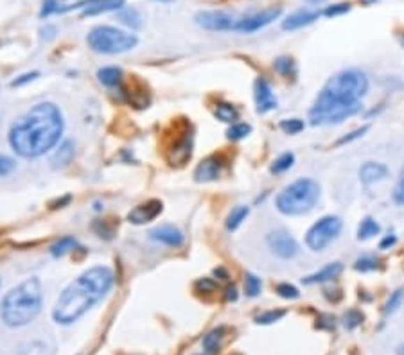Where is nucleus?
<instances>
[{"instance_id": "nucleus-48", "label": "nucleus", "mask_w": 404, "mask_h": 355, "mask_svg": "<svg viewBox=\"0 0 404 355\" xmlns=\"http://www.w3.org/2000/svg\"><path fill=\"white\" fill-rule=\"evenodd\" d=\"M308 2H311V4H322L325 0H308Z\"/></svg>"}, {"instance_id": "nucleus-21", "label": "nucleus", "mask_w": 404, "mask_h": 355, "mask_svg": "<svg viewBox=\"0 0 404 355\" xmlns=\"http://www.w3.org/2000/svg\"><path fill=\"white\" fill-rule=\"evenodd\" d=\"M223 334H225V328L223 326H219V328H214V331H211L209 334L203 338L202 345L203 348H205L207 354H218L219 348H221V341H223Z\"/></svg>"}, {"instance_id": "nucleus-38", "label": "nucleus", "mask_w": 404, "mask_h": 355, "mask_svg": "<svg viewBox=\"0 0 404 355\" xmlns=\"http://www.w3.org/2000/svg\"><path fill=\"white\" fill-rule=\"evenodd\" d=\"M61 11V4H59V0H43V8L40 11V17L45 18L52 13H59Z\"/></svg>"}, {"instance_id": "nucleus-16", "label": "nucleus", "mask_w": 404, "mask_h": 355, "mask_svg": "<svg viewBox=\"0 0 404 355\" xmlns=\"http://www.w3.org/2000/svg\"><path fill=\"white\" fill-rule=\"evenodd\" d=\"M221 169H223V158L218 155L209 156V158L202 160V163L196 167L194 178L198 181H212L216 180V178H219Z\"/></svg>"}, {"instance_id": "nucleus-27", "label": "nucleus", "mask_w": 404, "mask_h": 355, "mask_svg": "<svg viewBox=\"0 0 404 355\" xmlns=\"http://www.w3.org/2000/svg\"><path fill=\"white\" fill-rule=\"evenodd\" d=\"M248 213H250L248 206H236V209L232 210L230 216H228V219H227L228 230H237V228L241 226V222L248 218Z\"/></svg>"}, {"instance_id": "nucleus-25", "label": "nucleus", "mask_w": 404, "mask_h": 355, "mask_svg": "<svg viewBox=\"0 0 404 355\" xmlns=\"http://www.w3.org/2000/svg\"><path fill=\"white\" fill-rule=\"evenodd\" d=\"M274 67L278 74L283 75V77H287V80H290V77H295V74H297L295 61H293L290 56H280V58L275 59Z\"/></svg>"}, {"instance_id": "nucleus-45", "label": "nucleus", "mask_w": 404, "mask_h": 355, "mask_svg": "<svg viewBox=\"0 0 404 355\" xmlns=\"http://www.w3.org/2000/svg\"><path fill=\"white\" fill-rule=\"evenodd\" d=\"M225 298H227V301H236L237 300V289L234 287V285L227 287V291H225Z\"/></svg>"}, {"instance_id": "nucleus-14", "label": "nucleus", "mask_w": 404, "mask_h": 355, "mask_svg": "<svg viewBox=\"0 0 404 355\" xmlns=\"http://www.w3.org/2000/svg\"><path fill=\"white\" fill-rule=\"evenodd\" d=\"M190 155H193V137L186 131L184 137H180L177 142L171 144L167 158L173 165H184L190 158Z\"/></svg>"}, {"instance_id": "nucleus-36", "label": "nucleus", "mask_w": 404, "mask_h": 355, "mask_svg": "<svg viewBox=\"0 0 404 355\" xmlns=\"http://www.w3.org/2000/svg\"><path fill=\"white\" fill-rule=\"evenodd\" d=\"M280 130L287 135H297L304 130V122L300 119H287L280 122Z\"/></svg>"}, {"instance_id": "nucleus-2", "label": "nucleus", "mask_w": 404, "mask_h": 355, "mask_svg": "<svg viewBox=\"0 0 404 355\" xmlns=\"http://www.w3.org/2000/svg\"><path fill=\"white\" fill-rule=\"evenodd\" d=\"M63 126L58 106L40 103L15 122L9 131V144L22 158H38L59 142Z\"/></svg>"}, {"instance_id": "nucleus-6", "label": "nucleus", "mask_w": 404, "mask_h": 355, "mask_svg": "<svg viewBox=\"0 0 404 355\" xmlns=\"http://www.w3.org/2000/svg\"><path fill=\"white\" fill-rule=\"evenodd\" d=\"M87 42H89L90 49L99 52V54H122V52L135 49L139 40L135 34L121 31L117 27L99 25V27L90 31Z\"/></svg>"}, {"instance_id": "nucleus-42", "label": "nucleus", "mask_w": 404, "mask_h": 355, "mask_svg": "<svg viewBox=\"0 0 404 355\" xmlns=\"http://www.w3.org/2000/svg\"><path fill=\"white\" fill-rule=\"evenodd\" d=\"M196 289L202 293H212L216 289V282L211 280V278H202V280L196 282Z\"/></svg>"}, {"instance_id": "nucleus-12", "label": "nucleus", "mask_w": 404, "mask_h": 355, "mask_svg": "<svg viewBox=\"0 0 404 355\" xmlns=\"http://www.w3.org/2000/svg\"><path fill=\"white\" fill-rule=\"evenodd\" d=\"M149 237L156 243L169 248H180L184 244V234L173 225H160L149 232Z\"/></svg>"}, {"instance_id": "nucleus-44", "label": "nucleus", "mask_w": 404, "mask_h": 355, "mask_svg": "<svg viewBox=\"0 0 404 355\" xmlns=\"http://www.w3.org/2000/svg\"><path fill=\"white\" fill-rule=\"evenodd\" d=\"M368 131V126H363V128H359V130H356L354 133H350L349 137H345V138H341L340 142L338 144H347V142H350V140H354V138H359V137H363V135Z\"/></svg>"}, {"instance_id": "nucleus-10", "label": "nucleus", "mask_w": 404, "mask_h": 355, "mask_svg": "<svg viewBox=\"0 0 404 355\" xmlns=\"http://www.w3.org/2000/svg\"><path fill=\"white\" fill-rule=\"evenodd\" d=\"M268 246L275 255L284 260H290L299 253V244L286 230H275L268 235Z\"/></svg>"}, {"instance_id": "nucleus-39", "label": "nucleus", "mask_w": 404, "mask_h": 355, "mask_svg": "<svg viewBox=\"0 0 404 355\" xmlns=\"http://www.w3.org/2000/svg\"><path fill=\"white\" fill-rule=\"evenodd\" d=\"M350 11V4H334L329 6L324 11L325 17H338V15H343V13Z\"/></svg>"}, {"instance_id": "nucleus-47", "label": "nucleus", "mask_w": 404, "mask_h": 355, "mask_svg": "<svg viewBox=\"0 0 404 355\" xmlns=\"http://www.w3.org/2000/svg\"><path fill=\"white\" fill-rule=\"evenodd\" d=\"M397 355H404V345H401V347L397 348Z\"/></svg>"}, {"instance_id": "nucleus-33", "label": "nucleus", "mask_w": 404, "mask_h": 355, "mask_svg": "<svg viewBox=\"0 0 404 355\" xmlns=\"http://www.w3.org/2000/svg\"><path fill=\"white\" fill-rule=\"evenodd\" d=\"M363 323V314L359 310H347V314L343 316V325L349 328V331H354L356 326H359Z\"/></svg>"}, {"instance_id": "nucleus-32", "label": "nucleus", "mask_w": 404, "mask_h": 355, "mask_svg": "<svg viewBox=\"0 0 404 355\" xmlns=\"http://www.w3.org/2000/svg\"><path fill=\"white\" fill-rule=\"evenodd\" d=\"M119 18H121L122 24H126L128 27H131V29H137V27H140V17L139 13L135 11V9H124V11L119 15Z\"/></svg>"}, {"instance_id": "nucleus-18", "label": "nucleus", "mask_w": 404, "mask_h": 355, "mask_svg": "<svg viewBox=\"0 0 404 355\" xmlns=\"http://www.w3.org/2000/svg\"><path fill=\"white\" fill-rule=\"evenodd\" d=\"M388 174V167L383 165V163H375V162H366L361 169H359V178L365 185H371L374 181L383 180Z\"/></svg>"}, {"instance_id": "nucleus-15", "label": "nucleus", "mask_w": 404, "mask_h": 355, "mask_svg": "<svg viewBox=\"0 0 404 355\" xmlns=\"http://www.w3.org/2000/svg\"><path fill=\"white\" fill-rule=\"evenodd\" d=\"M255 105L259 113H268L277 108V99L274 96V90H271V86L264 77H259L255 81Z\"/></svg>"}, {"instance_id": "nucleus-20", "label": "nucleus", "mask_w": 404, "mask_h": 355, "mask_svg": "<svg viewBox=\"0 0 404 355\" xmlns=\"http://www.w3.org/2000/svg\"><path fill=\"white\" fill-rule=\"evenodd\" d=\"M72 158H74V144L70 142V140H67V142H63L61 146H59V149L56 151L54 155H52V167L54 169H59V167H65V165H68V163L72 162Z\"/></svg>"}, {"instance_id": "nucleus-3", "label": "nucleus", "mask_w": 404, "mask_h": 355, "mask_svg": "<svg viewBox=\"0 0 404 355\" xmlns=\"http://www.w3.org/2000/svg\"><path fill=\"white\" fill-rule=\"evenodd\" d=\"M114 285V271L106 266H96L77 276L59 294L52 318L58 325H72L101 301Z\"/></svg>"}, {"instance_id": "nucleus-24", "label": "nucleus", "mask_w": 404, "mask_h": 355, "mask_svg": "<svg viewBox=\"0 0 404 355\" xmlns=\"http://www.w3.org/2000/svg\"><path fill=\"white\" fill-rule=\"evenodd\" d=\"M97 77H99V81H101L105 86H115V84L121 83L122 72L121 68L117 67H105L97 72Z\"/></svg>"}, {"instance_id": "nucleus-19", "label": "nucleus", "mask_w": 404, "mask_h": 355, "mask_svg": "<svg viewBox=\"0 0 404 355\" xmlns=\"http://www.w3.org/2000/svg\"><path fill=\"white\" fill-rule=\"evenodd\" d=\"M343 271V266H341V262H333V264H327L324 269H320V271H316L315 275H309L306 276V278H302L304 284H322V282H327V280H333V278H336L340 273Z\"/></svg>"}, {"instance_id": "nucleus-1", "label": "nucleus", "mask_w": 404, "mask_h": 355, "mask_svg": "<svg viewBox=\"0 0 404 355\" xmlns=\"http://www.w3.org/2000/svg\"><path fill=\"white\" fill-rule=\"evenodd\" d=\"M368 90V80L361 70L350 68L325 83L309 112L313 126L338 124L361 109V97Z\"/></svg>"}, {"instance_id": "nucleus-4", "label": "nucleus", "mask_w": 404, "mask_h": 355, "mask_svg": "<svg viewBox=\"0 0 404 355\" xmlns=\"http://www.w3.org/2000/svg\"><path fill=\"white\" fill-rule=\"evenodd\" d=\"M42 284L38 278H27L15 289H11L0 303V318L11 328L26 326L42 310Z\"/></svg>"}, {"instance_id": "nucleus-5", "label": "nucleus", "mask_w": 404, "mask_h": 355, "mask_svg": "<svg viewBox=\"0 0 404 355\" xmlns=\"http://www.w3.org/2000/svg\"><path fill=\"white\" fill-rule=\"evenodd\" d=\"M320 199V187L315 180L302 178L286 187L277 196V209L284 216H302L315 209Z\"/></svg>"}, {"instance_id": "nucleus-29", "label": "nucleus", "mask_w": 404, "mask_h": 355, "mask_svg": "<svg viewBox=\"0 0 404 355\" xmlns=\"http://www.w3.org/2000/svg\"><path fill=\"white\" fill-rule=\"evenodd\" d=\"M261 289H262L261 280H259L255 275H252V273H246V276H244V293L248 294L250 298H255L259 296Z\"/></svg>"}, {"instance_id": "nucleus-22", "label": "nucleus", "mask_w": 404, "mask_h": 355, "mask_svg": "<svg viewBox=\"0 0 404 355\" xmlns=\"http://www.w3.org/2000/svg\"><path fill=\"white\" fill-rule=\"evenodd\" d=\"M214 115L216 119H219L221 122H228V124H236V121L239 119V112L236 109V106L228 105V103L216 105Z\"/></svg>"}, {"instance_id": "nucleus-49", "label": "nucleus", "mask_w": 404, "mask_h": 355, "mask_svg": "<svg viewBox=\"0 0 404 355\" xmlns=\"http://www.w3.org/2000/svg\"><path fill=\"white\" fill-rule=\"evenodd\" d=\"M403 43H404V38H403Z\"/></svg>"}, {"instance_id": "nucleus-46", "label": "nucleus", "mask_w": 404, "mask_h": 355, "mask_svg": "<svg viewBox=\"0 0 404 355\" xmlns=\"http://www.w3.org/2000/svg\"><path fill=\"white\" fill-rule=\"evenodd\" d=\"M394 244H396V237H394V235H390V237H387L383 243H381V250H387L388 246H394Z\"/></svg>"}, {"instance_id": "nucleus-43", "label": "nucleus", "mask_w": 404, "mask_h": 355, "mask_svg": "<svg viewBox=\"0 0 404 355\" xmlns=\"http://www.w3.org/2000/svg\"><path fill=\"white\" fill-rule=\"evenodd\" d=\"M394 201H396L397 205L404 206V172H403V178H401L399 183H397L396 190H394Z\"/></svg>"}, {"instance_id": "nucleus-41", "label": "nucleus", "mask_w": 404, "mask_h": 355, "mask_svg": "<svg viewBox=\"0 0 404 355\" xmlns=\"http://www.w3.org/2000/svg\"><path fill=\"white\" fill-rule=\"evenodd\" d=\"M38 72H27V74H24V75H20V77H17V80L11 83V86H24V84H27V83H31V81H34L36 77H38Z\"/></svg>"}, {"instance_id": "nucleus-23", "label": "nucleus", "mask_w": 404, "mask_h": 355, "mask_svg": "<svg viewBox=\"0 0 404 355\" xmlns=\"http://www.w3.org/2000/svg\"><path fill=\"white\" fill-rule=\"evenodd\" d=\"M77 248V241L72 235H65V237L58 239L54 244L51 246V253L54 257H63L67 253H70L72 250H76Z\"/></svg>"}, {"instance_id": "nucleus-17", "label": "nucleus", "mask_w": 404, "mask_h": 355, "mask_svg": "<svg viewBox=\"0 0 404 355\" xmlns=\"http://www.w3.org/2000/svg\"><path fill=\"white\" fill-rule=\"evenodd\" d=\"M320 17V13L318 11H309V9H300V11L293 13L290 17L284 20L283 29L284 31H295L304 27V25H309L316 20V18Z\"/></svg>"}, {"instance_id": "nucleus-7", "label": "nucleus", "mask_w": 404, "mask_h": 355, "mask_svg": "<svg viewBox=\"0 0 404 355\" xmlns=\"http://www.w3.org/2000/svg\"><path fill=\"white\" fill-rule=\"evenodd\" d=\"M341 232V219L336 216H325L309 228L306 243L313 251H322L333 243Z\"/></svg>"}, {"instance_id": "nucleus-26", "label": "nucleus", "mask_w": 404, "mask_h": 355, "mask_svg": "<svg viewBox=\"0 0 404 355\" xmlns=\"http://www.w3.org/2000/svg\"><path fill=\"white\" fill-rule=\"evenodd\" d=\"M379 232H381V226H379L372 218H366L363 219L361 225H359L358 239L359 241H366V239H372L374 235H379Z\"/></svg>"}, {"instance_id": "nucleus-11", "label": "nucleus", "mask_w": 404, "mask_h": 355, "mask_svg": "<svg viewBox=\"0 0 404 355\" xmlns=\"http://www.w3.org/2000/svg\"><path fill=\"white\" fill-rule=\"evenodd\" d=\"M280 13H283V9L280 8H269L261 13H255V15H252V17H246V18H243V20H237L236 29L234 31H239V33H255V31L262 29V27L269 25L274 20H277V18L280 17Z\"/></svg>"}, {"instance_id": "nucleus-30", "label": "nucleus", "mask_w": 404, "mask_h": 355, "mask_svg": "<svg viewBox=\"0 0 404 355\" xmlns=\"http://www.w3.org/2000/svg\"><path fill=\"white\" fill-rule=\"evenodd\" d=\"M252 128L248 124H244V122H236V124L230 126V130L227 131V137L230 140H243L244 137H248Z\"/></svg>"}, {"instance_id": "nucleus-9", "label": "nucleus", "mask_w": 404, "mask_h": 355, "mask_svg": "<svg viewBox=\"0 0 404 355\" xmlns=\"http://www.w3.org/2000/svg\"><path fill=\"white\" fill-rule=\"evenodd\" d=\"M196 24L207 31L236 29L237 20L227 11H202L196 15Z\"/></svg>"}, {"instance_id": "nucleus-28", "label": "nucleus", "mask_w": 404, "mask_h": 355, "mask_svg": "<svg viewBox=\"0 0 404 355\" xmlns=\"http://www.w3.org/2000/svg\"><path fill=\"white\" fill-rule=\"evenodd\" d=\"M293 162H295V156L291 155V153H284V155H280L277 160H275L269 171L274 172V174H283V172H286L287 169H291Z\"/></svg>"}, {"instance_id": "nucleus-35", "label": "nucleus", "mask_w": 404, "mask_h": 355, "mask_svg": "<svg viewBox=\"0 0 404 355\" xmlns=\"http://www.w3.org/2000/svg\"><path fill=\"white\" fill-rule=\"evenodd\" d=\"M275 291H277L278 296L286 298V300H297V298L300 296L299 289L291 284H278L277 287H275Z\"/></svg>"}, {"instance_id": "nucleus-37", "label": "nucleus", "mask_w": 404, "mask_h": 355, "mask_svg": "<svg viewBox=\"0 0 404 355\" xmlns=\"http://www.w3.org/2000/svg\"><path fill=\"white\" fill-rule=\"evenodd\" d=\"M354 268L358 269V271H372V269L377 268V259L375 257H361V259L356 260L354 264Z\"/></svg>"}, {"instance_id": "nucleus-13", "label": "nucleus", "mask_w": 404, "mask_h": 355, "mask_svg": "<svg viewBox=\"0 0 404 355\" xmlns=\"http://www.w3.org/2000/svg\"><path fill=\"white\" fill-rule=\"evenodd\" d=\"M162 212V203L156 199L146 201L142 205L135 206L130 213H128V219L135 225H146L149 221H155Z\"/></svg>"}, {"instance_id": "nucleus-34", "label": "nucleus", "mask_w": 404, "mask_h": 355, "mask_svg": "<svg viewBox=\"0 0 404 355\" xmlns=\"http://www.w3.org/2000/svg\"><path fill=\"white\" fill-rule=\"evenodd\" d=\"M286 316V310H268V312L261 314V316H257L255 322L259 325H269V323H275L278 319H283Z\"/></svg>"}, {"instance_id": "nucleus-31", "label": "nucleus", "mask_w": 404, "mask_h": 355, "mask_svg": "<svg viewBox=\"0 0 404 355\" xmlns=\"http://www.w3.org/2000/svg\"><path fill=\"white\" fill-rule=\"evenodd\" d=\"M403 300H404V289H397V291H394V293L390 294V298H388L387 305H384V314L396 312V310L401 307V303H403Z\"/></svg>"}, {"instance_id": "nucleus-40", "label": "nucleus", "mask_w": 404, "mask_h": 355, "mask_svg": "<svg viewBox=\"0 0 404 355\" xmlns=\"http://www.w3.org/2000/svg\"><path fill=\"white\" fill-rule=\"evenodd\" d=\"M15 162L9 156L0 155V176H8L9 172H13Z\"/></svg>"}, {"instance_id": "nucleus-8", "label": "nucleus", "mask_w": 404, "mask_h": 355, "mask_svg": "<svg viewBox=\"0 0 404 355\" xmlns=\"http://www.w3.org/2000/svg\"><path fill=\"white\" fill-rule=\"evenodd\" d=\"M124 6H126V0H80L76 4L63 6L59 13L83 9V17H93V15H101V13L119 11V9H124Z\"/></svg>"}]
</instances>
